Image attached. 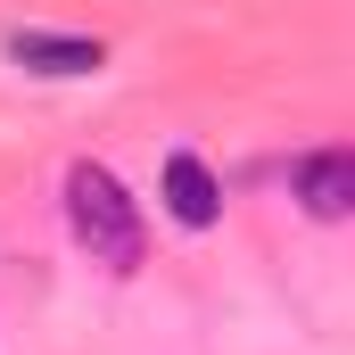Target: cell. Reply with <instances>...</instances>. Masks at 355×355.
Instances as JSON below:
<instances>
[{"label":"cell","instance_id":"4","mask_svg":"<svg viewBox=\"0 0 355 355\" xmlns=\"http://www.w3.org/2000/svg\"><path fill=\"white\" fill-rule=\"evenodd\" d=\"M157 198H166V215H174L182 232H207V223L223 215V182L207 174V157H190V149H174V157H166Z\"/></svg>","mask_w":355,"mask_h":355},{"label":"cell","instance_id":"3","mask_svg":"<svg viewBox=\"0 0 355 355\" xmlns=\"http://www.w3.org/2000/svg\"><path fill=\"white\" fill-rule=\"evenodd\" d=\"M8 58H17L25 75H50V83H75V75H99V67H107V50H99L91 33H42V25L8 33Z\"/></svg>","mask_w":355,"mask_h":355},{"label":"cell","instance_id":"2","mask_svg":"<svg viewBox=\"0 0 355 355\" xmlns=\"http://www.w3.org/2000/svg\"><path fill=\"white\" fill-rule=\"evenodd\" d=\"M289 198H297L314 223H347L355 215V149H339V141L306 149V157L289 166Z\"/></svg>","mask_w":355,"mask_h":355},{"label":"cell","instance_id":"1","mask_svg":"<svg viewBox=\"0 0 355 355\" xmlns=\"http://www.w3.org/2000/svg\"><path fill=\"white\" fill-rule=\"evenodd\" d=\"M67 232H75V248H83L91 265H107V272H132L141 257H149L141 198L107 174V166H91V157L67 166Z\"/></svg>","mask_w":355,"mask_h":355}]
</instances>
